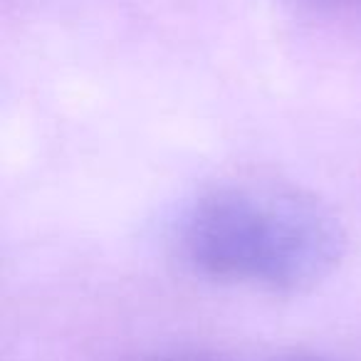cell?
I'll use <instances>...</instances> for the list:
<instances>
[{"label": "cell", "instance_id": "obj_1", "mask_svg": "<svg viewBox=\"0 0 361 361\" xmlns=\"http://www.w3.org/2000/svg\"><path fill=\"white\" fill-rule=\"evenodd\" d=\"M196 275L267 292H305L331 277L346 252L336 213L302 188L238 180L211 188L178 228Z\"/></svg>", "mask_w": 361, "mask_h": 361}, {"label": "cell", "instance_id": "obj_2", "mask_svg": "<svg viewBox=\"0 0 361 361\" xmlns=\"http://www.w3.org/2000/svg\"><path fill=\"white\" fill-rule=\"evenodd\" d=\"M297 3L307 8H314V11H339V8L356 6L361 0H297Z\"/></svg>", "mask_w": 361, "mask_h": 361}, {"label": "cell", "instance_id": "obj_3", "mask_svg": "<svg viewBox=\"0 0 361 361\" xmlns=\"http://www.w3.org/2000/svg\"><path fill=\"white\" fill-rule=\"evenodd\" d=\"M282 361H331V359H322V356H292V359H282Z\"/></svg>", "mask_w": 361, "mask_h": 361}]
</instances>
